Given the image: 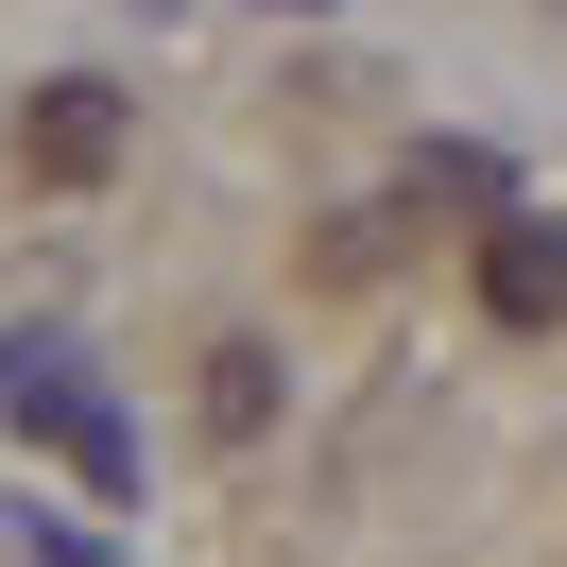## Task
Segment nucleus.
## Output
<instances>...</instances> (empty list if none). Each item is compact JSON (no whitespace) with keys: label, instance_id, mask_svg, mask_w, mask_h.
<instances>
[{"label":"nucleus","instance_id":"nucleus-1","mask_svg":"<svg viewBox=\"0 0 567 567\" xmlns=\"http://www.w3.org/2000/svg\"><path fill=\"white\" fill-rule=\"evenodd\" d=\"M0 413L35 430V447L70 464L86 498H138V430H121L104 395H86V361H70V344H35V327H18V344H0Z\"/></svg>","mask_w":567,"mask_h":567},{"label":"nucleus","instance_id":"nucleus-2","mask_svg":"<svg viewBox=\"0 0 567 567\" xmlns=\"http://www.w3.org/2000/svg\"><path fill=\"white\" fill-rule=\"evenodd\" d=\"M121 138H138V104H121V86H86V70L18 104V173H35V189H104Z\"/></svg>","mask_w":567,"mask_h":567},{"label":"nucleus","instance_id":"nucleus-3","mask_svg":"<svg viewBox=\"0 0 567 567\" xmlns=\"http://www.w3.org/2000/svg\"><path fill=\"white\" fill-rule=\"evenodd\" d=\"M482 310L498 327H567V224L550 207H498L482 224Z\"/></svg>","mask_w":567,"mask_h":567},{"label":"nucleus","instance_id":"nucleus-4","mask_svg":"<svg viewBox=\"0 0 567 567\" xmlns=\"http://www.w3.org/2000/svg\"><path fill=\"white\" fill-rule=\"evenodd\" d=\"M207 430H224V447L276 430V344H207Z\"/></svg>","mask_w":567,"mask_h":567},{"label":"nucleus","instance_id":"nucleus-5","mask_svg":"<svg viewBox=\"0 0 567 567\" xmlns=\"http://www.w3.org/2000/svg\"><path fill=\"white\" fill-rule=\"evenodd\" d=\"M35 550H52V567H104V550H86V533H35Z\"/></svg>","mask_w":567,"mask_h":567}]
</instances>
